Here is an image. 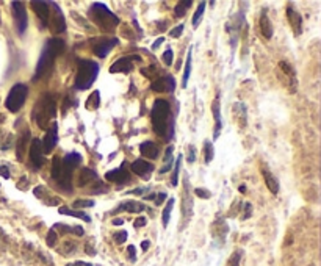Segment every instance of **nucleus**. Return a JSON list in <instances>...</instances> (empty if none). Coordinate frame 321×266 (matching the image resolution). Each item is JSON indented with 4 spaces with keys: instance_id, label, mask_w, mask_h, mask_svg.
Listing matches in <instances>:
<instances>
[{
    "instance_id": "49",
    "label": "nucleus",
    "mask_w": 321,
    "mask_h": 266,
    "mask_svg": "<svg viewBox=\"0 0 321 266\" xmlns=\"http://www.w3.org/2000/svg\"><path fill=\"white\" fill-rule=\"evenodd\" d=\"M184 30H185V26H182V23H180V26H177L176 29H172L169 35H171V38H180Z\"/></svg>"
},
{
    "instance_id": "43",
    "label": "nucleus",
    "mask_w": 321,
    "mask_h": 266,
    "mask_svg": "<svg viewBox=\"0 0 321 266\" xmlns=\"http://www.w3.org/2000/svg\"><path fill=\"white\" fill-rule=\"evenodd\" d=\"M143 76L147 77V79H151L152 82L155 80V77L158 76V69L155 66H151V67H147V69H143Z\"/></svg>"
},
{
    "instance_id": "14",
    "label": "nucleus",
    "mask_w": 321,
    "mask_h": 266,
    "mask_svg": "<svg viewBox=\"0 0 321 266\" xmlns=\"http://www.w3.org/2000/svg\"><path fill=\"white\" fill-rule=\"evenodd\" d=\"M119 41L116 38H102V39H97L96 44H94V54L99 57V58H105L107 54L113 49V47L118 44Z\"/></svg>"
},
{
    "instance_id": "26",
    "label": "nucleus",
    "mask_w": 321,
    "mask_h": 266,
    "mask_svg": "<svg viewBox=\"0 0 321 266\" xmlns=\"http://www.w3.org/2000/svg\"><path fill=\"white\" fill-rule=\"evenodd\" d=\"M32 138H30V132H26L17 141V149H16V157L17 160L20 161L24 158V154H26V149H27V144H30Z\"/></svg>"
},
{
    "instance_id": "51",
    "label": "nucleus",
    "mask_w": 321,
    "mask_h": 266,
    "mask_svg": "<svg viewBox=\"0 0 321 266\" xmlns=\"http://www.w3.org/2000/svg\"><path fill=\"white\" fill-rule=\"evenodd\" d=\"M0 176H2L4 179H10L11 174H10V169L7 166H0Z\"/></svg>"
},
{
    "instance_id": "18",
    "label": "nucleus",
    "mask_w": 321,
    "mask_h": 266,
    "mask_svg": "<svg viewBox=\"0 0 321 266\" xmlns=\"http://www.w3.org/2000/svg\"><path fill=\"white\" fill-rule=\"evenodd\" d=\"M287 19L290 22V26H291V30L296 36H300L303 33V17L301 14L296 11L294 8L291 7H287Z\"/></svg>"
},
{
    "instance_id": "31",
    "label": "nucleus",
    "mask_w": 321,
    "mask_h": 266,
    "mask_svg": "<svg viewBox=\"0 0 321 266\" xmlns=\"http://www.w3.org/2000/svg\"><path fill=\"white\" fill-rule=\"evenodd\" d=\"M58 213H60V214H66V216L79 217V220H83L85 223H91V217H89L85 211H77V210H71V208H67V207H61V208H58Z\"/></svg>"
},
{
    "instance_id": "17",
    "label": "nucleus",
    "mask_w": 321,
    "mask_h": 266,
    "mask_svg": "<svg viewBox=\"0 0 321 266\" xmlns=\"http://www.w3.org/2000/svg\"><path fill=\"white\" fill-rule=\"evenodd\" d=\"M105 179L108 182H114V183H127L130 180V173L126 169V164H122L121 167H116L113 171H108L105 174Z\"/></svg>"
},
{
    "instance_id": "15",
    "label": "nucleus",
    "mask_w": 321,
    "mask_h": 266,
    "mask_svg": "<svg viewBox=\"0 0 321 266\" xmlns=\"http://www.w3.org/2000/svg\"><path fill=\"white\" fill-rule=\"evenodd\" d=\"M174 88H176V80L171 76L158 77L151 83V89L155 91V92H172Z\"/></svg>"
},
{
    "instance_id": "19",
    "label": "nucleus",
    "mask_w": 321,
    "mask_h": 266,
    "mask_svg": "<svg viewBox=\"0 0 321 266\" xmlns=\"http://www.w3.org/2000/svg\"><path fill=\"white\" fill-rule=\"evenodd\" d=\"M33 11L38 14V17L42 20L44 26H49V19H51V4H47V2H38V0H35V2L30 4Z\"/></svg>"
},
{
    "instance_id": "1",
    "label": "nucleus",
    "mask_w": 321,
    "mask_h": 266,
    "mask_svg": "<svg viewBox=\"0 0 321 266\" xmlns=\"http://www.w3.org/2000/svg\"><path fill=\"white\" fill-rule=\"evenodd\" d=\"M151 119H152V129L154 132L162 136L163 139H171L172 138V117H171V105L165 99H157L154 102L152 111H151Z\"/></svg>"
},
{
    "instance_id": "46",
    "label": "nucleus",
    "mask_w": 321,
    "mask_h": 266,
    "mask_svg": "<svg viewBox=\"0 0 321 266\" xmlns=\"http://www.w3.org/2000/svg\"><path fill=\"white\" fill-rule=\"evenodd\" d=\"M162 58H163V63H165L166 66H171V64H172V60H174V52H172L171 49H168V51L162 55Z\"/></svg>"
},
{
    "instance_id": "7",
    "label": "nucleus",
    "mask_w": 321,
    "mask_h": 266,
    "mask_svg": "<svg viewBox=\"0 0 321 266\" xmlns=\"http://www.w3.org/2000/svg\"><path fill=\"white\" fill-rule=\"evenodd\" d=\"M52 179L64 191H72V171H67L61 164V158L55 157L52 161Z\"/></svg>"
},
{
    "instance_id": "48",
    "label": "nucleus",
    "mask_w": 321,
    "mask_h": 266,
    "mask_svg": "<svg viewBox=\"0 0 321 266\" xmlns=\"http://www.w3.org/2000/svg\"><path fill=\"white\" fill-rule=\"evenodd\" d=\"M241 255H243V252H241V251H237V252L231 257V263H229V266H240Z\"/></svg>"
},
{
    "instance_id": "10",
    "label": "nucleus",
    "mask_w": 321,
    "mask_h": 266,
    "mask_svg": "<svg viewBox=\"0 0 321 266\" xmlns=\"http://www.w3.org/2000/svg\"><path fill=\"white\" fill-rule=\"evenodd\" d=\"M11 11H13V17H14V22H16L17 33L22 35L27 30V26H29L26 4L24 2H11Z\"/></svg>"
},
{
    "instance_id": "58",
    "label": "nucleus",
    "mask_w": 321,
    "mask_h": 266,
    "mask_svg": "<svg viewBox=\"0 0 321 266\" xmlns=\"http://www.w3.org/2000/svg\"><path fill=\"white\" fill-rule=\"evenodd\" d=\"M113 224L114 226H122V224H124V220H122V217H116V220L113 221Z\"/></svg>"
},
{
    "instance_id": "33",
    "label": "nucleus",
    "mask_w": 321,
    "mask_h": 266,
    "mask_svg": "<svg viewBox=\"0 0 321 266\" xmlns=\"http://www.w3.org/2000/svg\"><path fill=\"white\" fill-rule=\"evenodd\" d=\"M174 199H168V202H166V205H165V208H163V214H162V221H163V227H168V224H169V216H171V213H172V207H174Z\"/></svg>"
},
{
    "instance_id": "36",
    "label": "nucleus",
    "mask_w": 321,
    "mask_h": 266,
    "mask_svg": "<svg viewBox=\"0 0 321 266\" xmlns=\"http://www.w3.org/2000/svg\"><path fill=\"white\" fill-rule=\"evenodd\" d=\"M184 155H179L174 164V169H172V177H171V186H177L179 183V173H180V163H182Z\"/></svg>"
},
{
    "instance_id": "25",
    "label": "nucleus",
    "mask_w": 321,
    "mask_h": 266,
    "mask_svg": "<svg viewBox=\"0 0 321 266\" xmlns=\"http://www.w3.org/2000/svg\"><path fill=\"white\" fill-rule=\"evenodd\" d=\"M262 174H263V179H265L266 188L271 191V195H278V192H279V182H278V179H276L273 174H271L266 167H263Z\"/></svg>"
},
{
    "instance_id": "42",
    "label": "nucleus",
    "mask_w": 321,
    "mask_h": 266,
    "mask_svg": "<svg viewBox=\"0 0 321 266\" xmlns=\"http://www.w3.org/2000/svg\"><path fill=\"white\" fill-rule=\"evenodd\" d=\"M63 246H64V248L60 249L63 255H69V254H74V252L77 251V245H76V243H71V241H66V243H64Z\"/></svg>"
},
{
    "instance_id": "38",
    "label": "nucleus",
    "mask_w": 321,
    "mask_h": 266,
    "mask_svg": "<svg viewBox=\"0 0 321 266\" xmlns=\"http://www.w3.org/2000/svg\"><path fill=\"white\" fill-rule=\"evenodd\" d=\"M191 5H193L191 0H185V2H179V4L176 5V10H174L176 16H177V17H184V16H185V13L188 11V8H190Z\"/></svg>"
},
{
    "instance_id": "5",
    "label": "nucleus",
    "mask_w": 321,
    "mask_h": 266,
    "mask_svg": "<svg viewBox=\"0 0 321 266\" xmlns=\"http://www.w3.org/2000/svg\"><path fill=\"white\" fill-rule=\"evenodd\" d=\"M91 17L97 23V27L104 32H113L119 26V17L99 2L91 7Z\"/></svg>"
},
{
    "instance_id": "56",
    "label": "nucleus",
    "mask_w": 321,
    "mask_h": 266,
    "mask_svg": "<svg viewBox=\"0 0 321 266\" xmlns=\"http://www.w3.org/2000/svg\"><path fill=\"white\" fill-rule=\"evenodd\" d=\"M149 246H151V243H149L147 239L141 243V249H143V251H147V249H149Z\"/></svg>"
},
{
    "instance_id": "8",
    "label": "nucleus",
    "mask_w": 321,
    "mask_h": 266,
    "mask_svg": "<svg viewBox=\"0 0 321 266\" xmlns=\"http://www.w3.org/2000/svg\"><path fill=\"white\" fill-rule=\"evenodd\" d=\"M193 196H191V186L188 182V177H184V192H182V217H180V226L179 230L187 229L191 217H193Z\"/></svg>"
},
{
    "instance_id": "3",
    "label": "nucleus",
    "mask_w": 321,
    "mask_h": 266,
    "mask_svg": "<svg viewBox=\"0 0 321 266\" xmlns=\"http://www.w3.org/2000/svg\"><path fill=\"white\" fill-rule=\"evenodd\" d=\"M57 114V102L51 94H44L42 98L36 102L33 111H32V119L38 124L39 129L45 130L47 126L51 124Z\"/></svg>"
},
{
    "instance_id": "37",
    "label": "nucleus",
    "mask_w": 321,
    "mask_h": 266,
    "mask_svg": "<svg viewBox=\"0 0 321 266\" xmlns=\"http://www.w3.org/2000/svg\"><path fill=\"white\" fill-rule=\"evenodd\" d=\"M232 113H234V114H237V117H238V120L241 123V126H244V124H246V108H244V105H243V104H235V105H234Z\"/></svg>"
},
{
    "instance_id": "21",
    "label": "nucleus",
    "mask_w": 321,
    "mask_h": 266,
    "mask_svg": "<svg viewBox=\"0 0 321 266\" xmlns=\"http://www.w3.org/2000/svg\"><path fill=\"white\" fill-rule=\"evenodd\" d=\"M212 113L215 117V130H213V139H218L221 129H223V123H221V113H219V99L216 98L212 104Z\"/></svg>"
},
{
    "instance_id": "40",
    "label": "nucleus",
    "mask_w": 321,
    "mask_h": 266,
    "mask_svg": "<svg viewBox=\"0 0 321 266\" xmlns=\"http://www.w3.org/2000/svg\"><path fill=\"white\" fill-rule=\"evenodd\" d=\"M99 95H101V92H99V91H94L89 95V99L86 101V108L88 110H96L99 107V102H101V98H99Z\"/></svg>"
},
{
    "instance_id": "54",
    "label": "nucleus",
    "mask_w": 321,
    "mask_h": 266,
    "mask_svg": "<svg viewBox=\"0 0 321 266\" xmlns=\"http://www.w3.org/2000/svg\"><path fill=\"white\" fill-rule=\"evenodd\" d=\"M157 198H155V205H160L165 199H166V195L165 192H160V195H155Z\"/></svg>"
},
{
    "instance_id": "16",
    "label": "nucleus",
    "mask_w": 321,
    "mask_h": 266,
    "mask_svg": "<svg viewBox=\"0 0 321 266\" xmlns=\"http://www.w3.org/2000/svg\"><path fill=\"white\" fill-rule=\"evenodd\" d=\"M130 167H132L133 174H136L141 179H149L151 174H152V171H154V164L149 163V161H146V160H143V158L135 160Z\"/></svg>"
},
{
    "instance_id": "23",
    "label": "nucleus",
    "mask_w": 321,
    "mask_h": 266,
    "mask_svg": "<svg viewBox=\"0 0 321 266\" xmlns=\"http://www.w3.org/2000/svg\"><path fill=\"white\" fill-rule=\"evenodd\" d=\"M259 26H260V33H262L266 39H269L271 36H273V27H271V20H269V17H268V14H266V10H263L262 14H260Z\"/></svg>"
},
{
    "instance_id": "13",
    "label": "nucleus",
    "mask_w": 321,
    "mask_h": 266,
    "mask_svg": "<svg viewBox=\"0 0 321 266\" xmlns=\"http://www.w3.org/2000/svg\"><path fill=\"white\" fill-rule=\"evenodd\" d=\"M30 161L32 164L39 169L42 167L45 158H44V152H42V146H41V141L38 138H33L30 141Z\"/></svg>"
},
{
    "instance_id": "6",
    "label": "nucleus",
    "mask_w": 321,
    "mask_h": 266,
    "mask_svg": "<svg viewBox=\"0 0 321 266\" xmlns=\"http://www.w3.org/2000/svg\"><path fill=\"white\" fill-rule=\"evenodd\" d=\"M27 95H29V88H27V85H24V83H16V85L10 89L8 95H7V101H5L7 110L11 111V113H17V111L24 107V104H26Z\"/></svg>"
},
{
    "instance_id": "39",
    "label": "nucleus",
    "mask_w": 321,
    "mask_h": 266,
    "mask_svg": "<svg viewBox=\"0 0 321 266\" xmlns=\"http://www.w3.org/2000/svg\"><path fill=\"white\" fill-rule=\"evenodd\" d=\"M204 161H205V164H209V163H212V160H213V157H215V149H213V142H210V141H205V144H204Z\"/></svg>"
},
{
    "instance_id": "30",
    "label": "nucleus",
    "mask_w": 321,
    "mask_h": 266,
    "mask_svg": "<svg viewBox=\"0 0 321 266\" xmlns=\"http://www.w3.org/2000/svg\"><path fill=\"white\" fill-rule=\"evenodd\" d=\"M55 232L61 233V235H66V233H74V235H77V236H82L85 235V230L80 227V226H74V227H69V226H63V224H55L52 227Z\"/></svg>"
},
{
    "instance_id": "52",
    "label": "nucleus",
    "mask_w": 321,
    "mask_h": 266,
    "mask_svg": "<svg viewBox=\"0 0 321 266\" xmlns=\"http://www.w3.org/2000/svg\"><path fill=\"white\" fill-rule=\"evenodd\" d=\"M194 158H196V151H194V148L193 146H188V163H193L194 161Z\"/></svg>"
},
{
    "instance_id": "27",
    "label": "nucleus",
    "mask_w": 321,
    "mask_h": 266,
    "mask_svg": "<svg viewBox=\"0 0 321 266\" xmlns=\"http://www.w3.org/2000/svg\"><path fill=\"white\" fill-rule=\"evenodd\" d=\"M39 189H41V192H44V195L42 196H38V199H41L42 202H45V205H58L61 202L60 198L55 196V195H52V192L49 191L44 185H39Z\"/></svg>"
},
{
    "instance_id": "28",
    "label": "nucleus",
    "mask_w": 321,
    "mask_h": 266,
    "mask_svg": "<svg viewBox=\"0 0 321 266\" xmlns=\"http://www.w3.org/2000/svg\"><path fill=\"white\" fill-rule=\"evenodd\" d=\"M94 180H97L96 171H93V169H89V167L80 169V176H79V185L80 186H85V185H88V183H91Z\"/></svg>"
},
{
    "instance_id": "44",
    "label": "nucleus",
    "mask_w": 321,
    "mask_h": 266,
    "mask_svg": "<svg viewBox=\"0 0 321 266\" xmlns=\"http://www.w3.org/2000/svg\"><path fill=\"white\" fill-rule=\"evenodd\" d=\"M93 205H94V201L91 199H79L72 204L74 208H83V207H93Z\"/></svg>"
},
{
    "instance_id": "29",
    "label": "nucleus",
    "mask_w": 321,
    "mask_h": 266,
    "mask_svg": "<svg viewBox=\"0 0 321 266\" xmlns=\"http://www.w3.org/2000/svg\"><path fill=\"white\" fill-rule=\"evenodd\" d=\"M118 210H124L129 213H141L143 210H146V205L136 201H126L118 207Z\"/></svg>"
},
{
    "instance_id": "50",
    "label": "nucleus",
    "mask_w": 321,
    "mask_h": 266,
    "mask_svg": "<svg viewBox=\"0 0 321 266\" xmlns=\"http://www.w3.org/2000/svg\"><path fill=\"white\" fill-rule=\"evenodd\" d=\"M127 254H129V260L130 261L136 260V249H135V246H129L127 248Z\"/></svg>"
},
{
    "instance_id": "11",
    "label": "nucleus",
    "mask_w": 321,
    "mask_h": 266,
    "mask_svg": "<svg viewBox=\"0 0 321 266\" xmlns=\"http://www.w3.org/2000/svg\"><path fill=\"white\" fill-rule=\"evenodd\" d=\"M57 141H58V124H57V123H52V126L49 127V130L45 132L44 139L41 141L42 152H44L45 155H47V154H52V151H54L55 146H57Z\"/></svg>"
},
{
    "instance_id": "22",
    "label": "nucleus",
    "mask_w": 321,
    "mask_h": 266,
    "mask_svg": "<svg viewBox=\"0 0 321 266\" xmlns=\"http://www.w3.org/2000/svg\"><path fill=\"white\" fill-rule=\"evenodd\" d=\"M140 152L146 158L155 160L158 157V146H157L155 142H152V141H146V142H143L141 146H140Z\"/></svg>"
},
{
    "instance_id": "24",
    "label": "nucleus",
    "mask_w": 321,
    "mask_h": 266,
    "mask_svg": "<svg viewBox=\"0 0 321 266\" xmlns=\"http://www.w3.org/2000/svg\"><path fill=\"white\" fill-rule=\"evenodd\" d=\"M54 7H55V14L52 16V30H54V33H61V32H64L66 30V23H64V17H63V14H61V10L60 8H57V5L54 4Z\"/></svg>"
},
{
    "instance_id": "45",
    "label": "nucleus",
    "mask_w": 321,
    "mask_h": 266,
    "mask_svg": "<svg viewBox=\"0 0 321 266\" xmlns=\"http://www.w3.org/2000/svg\"><path fill=\"white\" fill-rule=\"evenodd\" d=\"M194 195H196L197 198H201V199H210L212 192H210L209 189H204V188H196V189H194Z\"/></svg>"
},
{
    "instance_id": "35",
    "label": "nucleus",
    "mask_w": 321,
    "mask_h": 266,
    "mask_svg": "<svg viewBox=\"0 0 321 266\" xmlns=\"http://www.w3.org/2000/svg\"><path fill=\"white\" fill-rule=\"evenodd\" d=\"M205 2H201L199 5H197V10H196V13H194V16H193V27L194 29H197L199 27V23H201V19H202V16H204V11H205Z\"/></svg>"
},
{
    "instance_id": "20",
    "label": "nucleus",
    "mask_w": 321,
    "mask_h": 266,
    "mask_svg": "<svg viewBox=\"0 0 321 266\" xmlns=\"http://www.w3.org/2000/svg\"><path fill=\"white\" fill-rule=\"evenodd\" d=\"M61 164H63V167L67 169V171H72V173H74V169L79 167V166L82 164V155L77 154V152L66 154V155L61 158Z\"/></svg>"
},
{
    "instance_id": "34",
    "label": "nucleus",
    "mask_w": 321,
    "mask_h": 266,
    "mask_svg": "<svg viewBox=\"0 0 321 266\" xmlns=\"http://www.w3.org/2000/svg\"><path fill=\"white\" fill-rule=\"evenodd\" d=\"M172 151H174V148L172 146H169L168 149H166V154H165V166L160 169V174H165V173H168V171H171V167H172Z\"/></svg>"
},
{
    "instance_id": "32",
    "label": "nucleus",
    "mask_w": 321,
    "mask_h": 266,
    "mask_svg": "<svg viewBox=\"0 0 321 266\" xmlns=\"http://www.w3.org/2000/svg\"><path fill=\"white\" fill-rule=\"evenodd\" d=\"M191 63H193V49L190 47L188 54H187V63H185V69H184V77H182V86L187 88L190 76H191Z\"/></svg>"
},
{
    "instance_id": "12",
    "label": "nucleus",
    "mask_w": 321,
    "mask_h": 266,
    "mask_svg": "<svg viewBox=\"0 0 321 266\" xmlns=\"http://www.w3.org/2000/svg\"><path fill=\"white\" fill-rule=\"evenodd\" d=\"M141 58L138 55H133V57H124V58H119L116 60L111 67H110V72L111 74H118V72H122V74H129V72L133 70V61H140Z\"/></svg>"
},
{
    "instance_id": "57",
    "label": "nucleus",
    "mask_w": 321,
    "mask_h": 266,
    "mask_svg": "<svg viewBox=\"0 0 321 266\" xmlns=\"http://www.w3.org/2000/svg\"><path fill=\"white\" fill-rule=\"evenodd\" d=\"M163 41H165V38H158V39H157V41L154 42V45H152V49L155 51V49H157V47H160V44H162Z\"/></svg>"
},
{
    "instance_id": "55",
    "label": "nucleus",
    "mask_w": 321,
    "mask_h": 266,
    "mask_svg": "<svg viewBox=\"0 0 321 266\" xmlns=\"http://www.w3.org/2000/svg\"><path fill=\"white\" fill-rule=\"evenodd\" d=\"M66 266H93V264L86 261H74V263H67Z\"/></svg>"
},
{
    "instance_id": "9",
    "label": "nucleus",
    "mask_w": 321,
    "mask_h": 266,
    "mask_svg": "<svg viewBox=\"0 0 321 266\" xmlns=\"http://www.w3.org/2000/svg\"><path fill=\"white\" fill-rule=\"evenodd\" d=\"M278 77H279L281 83L291 94L298 91V77H296V70L287 61H279V64H278Z\"/></svg>"
},
{
    "instance_id": "4",
    "label": "nucleus",
    "mask_w": 321,
    "mask_h": 266,
    "mask_svg": "<svg viewBox=\"0 0 321 266\" xmlns=\"http://www.w3.org/2000/svg\"><path fill=\"white\" fill-rule=\"evenodd\" d=\"M99 64L91 60H82L79 63L77 77H76V88L80 91L89 89L99 76Z\"/></svg>"
},
{
    "instance_id": "53",
    "label": "nucleus",
    "mask_w": 321,
    "mask_h": 266,
    "mask_svg": "<svg viewBox=\"0 0 321 266\" xmlns=\"http://www.w3.org/2000/svg\"><path fill=\"white\" fill-rule=\"evenodd\" d=\"M146 224H147V220H146V217H143V216H141V217H138V220L133 223V226H135V227H143V226H146Z\"/></svg>"
},
{
    "instance_id": "47",
    "label": "nucleus",
    "mask_w": 321,
    "mask_h": 266,
    "mask_svg": "<svg viewBox=\"0 0 321 266\" xmlns=\"http://www.w3.org/2000/svg\"><path fill=\"white\" fill-rule=\"evenodd\" d=\"M127 236H129V235H127L126 230H121V232H116V233H114V239H116V243H118V245L126 243Z\"/></svg>"
},
{
    "instance_id": "2",
    "label": "nucleus",
    "mask_w": 321,
    "mask_h": 266,
    "mask_svg": "<svg viewBox=\"0 0 321 266\" xmlns=\"http://www.w3.org/2000/svg\"><path fill=\"white\" fill-rule=\"evenodd\" d=\"M64 51V42L58 38H51L45 45H44V51L38 60V64H36V70H35V76H33V82H38L41 79H44L49 72L52 70L54 67V63H55V58Z\"/></svg>"
},
{
    "instance_id": "41",
    "label": "nucleus",
    "mask_w": 321,
    "mask_h": 266,
    "mask_svg": "<svg viewBox=\"0 0 321 266\" xmlns=\"http://www.w3.org/2000/svg\"><path fill=\"white\" fill-rule=\"evenodd\" d=\"M57 239H58V233L54 230V229H51L49 230V233H47V236H45V241H47V246H51V248H54L55 245H57Z\"/></svg>"
}]
</instances>
